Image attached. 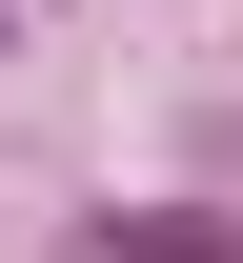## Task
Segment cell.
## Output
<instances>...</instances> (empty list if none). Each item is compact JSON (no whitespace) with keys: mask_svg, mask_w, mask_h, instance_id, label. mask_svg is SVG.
Here are the masks:
<instances>
[{"mask_svg":"<svg viewBox=\"0 0 243 263\" xmlns=\"http://www.w3.org/2000/svg\"><path fill=\"white\" fill-rule=\"evenodd\" d=\"M223 162H243V122H223Z\"/></svg>","mask_w":243,"mask_h":263,"instance_id":"obj_1","label":"cell"}]
</instances>
